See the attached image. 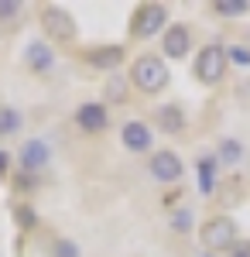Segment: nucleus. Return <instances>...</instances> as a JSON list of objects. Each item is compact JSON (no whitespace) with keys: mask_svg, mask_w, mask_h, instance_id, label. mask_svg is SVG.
I'll list each match as a JSON object with an SVG mask.
<instances>
[{"mask_svg":"<svg viewBox=\"0 0 250 257\" xmlns=\"http://www.w3.org/2000/svg\"><path fill=\"white\" fill-rule=\"evenodd\" d=\"M18 131V113L14 110H0V134H11Z\"/></svg>","mask_w":250,"mask_h":257,"instance_id":"f3484780","label":"nucleus"},{"mask_svg":"<svg viewBox=\"0 0 250 257\" xmlns=\"http://www.w3.org/2000/svg\"><path fill=\"white\" fill-rule=\"evenodd\" d=\"M131 79H134L137 89L158 93V89H165V82H168V69H165V62L158 59V55H141V59L134 62V69H131Z\"/></svg>","mask_w":250,"mask_h":257,"instance_id":"f257e3e1","label":"nucleus"},{"mask_svg":"<svg viewBox=\"0 0 250 257\" xmlns=\"http://www.w3.org/2000/svg\"><path fill=\"white\" fill-rule=\"evenodd\" d=\"M230 257H250V243H236Z\"/></svg>","mask_w":250,"mask_h":257,"instance_id":"4be33fe9","label":"nucleus"},{"mask_svg":"<svg viewBox=\"0 0 250 257\" xmlns=\"http://www.w3.org/2000/svg\"><path fill=\"white\" fill-rule=\"evenodd\" d=\"M41 28L55 41H72L76 38V21L65 7H45L41 11Z\"/></svg>","mask_w":250,"mask_h":257,"instance_id":"20e7f679","label":"nucleus"},{"mask_svg":"<svg viewBox=\"0 0 250 257\" xmlns=\"http://www.w3.org/2000/svg\"><path fill=\"white\" fill-rule=\"evenodd\" d=\"M202 192H212V165L202 161Z\"/></svg>","mask_w":250,"mask_h":257,"instance_id":"aec40b11","label":"nucleus"},{"mask_svg":"<svg viewBox=\"0 0 250 257\" xmlns=\"http://www.w3.org/2000/svg\"><path fill=\"white\" fill-rule=\"evenodd\" d=\"M89 62L96 69H116L123 62V52L120 48H96V52H89Z\"/></svg>","mask_w":250,"mask_h":257,"instance_id":"ddd939ff","label":"nucleus"},{"mask_svg":"<svg viewBox=\"0 0 250 257\" xmlns=\"http://www.w3.org/2000/svg\"><path fill=\"white\" fill-rule=\"evenodd\" d=\"M240 151H243V148H240V141H223V144H219V161L236 165V161H240Z\"/></svg>","mask_w":250,"mask_h":257,"instance_id":"2eb2a0df","label":"nucleus"},{"mask_svg":"<svg viewBox=\"0 0 250 257\" xmlns=\"http://www.w3.org/2000/svg\"><path fill=\"white\" fill-rule=\"evenodd\" d=\"M21 14V4L18 0H0V21H11Z\"/></svg>","mask_w":250,"mask_h":257,"instance_id":"a211bd4d","label":"nucleus"},{"mask_svg":"<svg viewBox=\"0 0 250 257\" xmlns=\"http://www.w3.org/2000/svg\"><path fill=\"white\" fill-rule=\"evenodd\" d=\"M52 257H79V243H72V240H55L52 243Z\"/></svg>","mask_w":250,"mask_h":257,"instance_id":"dca6fc26","label":"nucleus"},{"mask_svg":"<svg viewBox=\"0 0 250 257\" xmlns=\"http://www.w3.org/2000/svg\"><path fill=\"white\" fill-rule=\"evenodd\" d=\"M18 223L31 226V223H35V213H31V209H18Z\"/></svg>","mask_w":250,"mask_h":257,"instance_id":"412c9836","label":"nucleus"},{"mask_svg":"<svg viewBox=\"0 0 250 257\" xmlns=\"http://www.w3.org/2000/svg\"><path fill=\"white\" fill-rule=\"evenodd\" d=\"M212 11L223 14V18H240V14H247V11H250V4H247V0H216Z\"/></svg>","mask_w":250,"mask_h":257,"instance_id":"4468645a","label":"nucleus"},{"mask_svg":"<svg viewBox=\"0 0 250 257\" xmlns=\"http://www.w3.org/2000/svg\"><path fill=\"white\" fill-rule=\"evenodd\" d=\"M165 21H168V11L161 4H144V7L134 11V24L131 28H134L137 38H151V35H158L165 28Z\"/></svg>","mask_w":250,"mask_h":257,"instance_id":"39448f33","label":"nucleus"},{"mask_svg":"<svg viewBox=\"0 0 250 257\" xmlns=\"http://www.w3.org/2000/svg\"><path fill=\"white\" fill-rule=\"evenodd\" d=\"M48 158H52V148L45 144V141L38 138H31V141H24V148H21V168H28V172H38V168H45L48 165Z\"/></svg>","mask_w":250,"mask_h":257,"instance_id":"1a4fd4ad","label":"nucleus"},{"mask_svg":"<svg viewBox=\"0 0 250 257\" xmlns=\"http://www.w3.org/2000/svg\"><path fill=\"white\" fill-rule=\"evenodd\" d=\"M165 55L168 59H185L189 55V45H192V35H189V28L185 24H172L168 31H165Z\"/></svg>","mask_w":250,"mask_h":257,"instance_id":"9d476101","label":"nucleus"},{"mask_svg":"<svg viewBox=\"0 0 250 257\" xmlns=\"http://www.w3.org/2000/svg\"><path fill=\"white\" fill-rule=\"evenodd\" d=\"M120 141H123V148L127 151H134V155H141V151H151V127L144 123V120H131V123H123V131H120Z\"/></svg>","mask_w":250,"mask_h":257,"instance_id":"423d86ee","label":"nucleus"},{"mask_svg":"<svg viewBox=\"0 0 250 257\" xmlns=\"http://www.w3.org/2000/svg\"><path fill=\"white\" fill-rule=\"evenodd\" d=\"M202 247L206 250H226L236 247V223L230 216H212L202 226Z\"/></svg>","mask_w":250,"mask_h":257,"instance_id":"7ed1b4c3","label":"nucleus"},{"mask_svg":"<svg viewBox=\"0 0 250 257\" xmlns=\"http://www.w3.org/2000/svg\"><path fill=\"white\" fill-rule=\"evenodd\" d=\"M24 62H28L31 72H52V69H55V52H52V45H45V41H31V45L24 48Z\"/></svg>","mask_w":250,"mask_h":257,"instance_id":"9b49d317","label":"nucleus"},{"mask_svg":"<svg viewBox=\"0 0 250 257\" xmlns=\"http://www.w3.org/2000/svg\"><path fill=\"white\" fill-rule=\"evenodd\" d=\"M226 65H230L226 48H223V45H206V48L195 55V76L206 82V86H216V82L226 76Z\"/></svg>","mask_w":250,"mask_h":257,"instance_id":"f03ea898","label":"nucleus"},{"mask_svg":"<svg viewBox=\"0 0 250 257\" xmlns=\"http://www.w3.org/2000/svg\"><path fill=\"white\" fill-rule=\"evenodd\" d=\"M148 168H151V178H158V182H178L182 178V161L175 151H154Z\"/></svg>","mask_w":250,"mask_h":257,"instance_id":"0eeeda50","label":"nucleus"},{"mask_svg":"<svg viewBox=\"0 0 250 257\" xmlns=\"http://www.w3.org/2000/svg\"><path fill=\"white\" fill-rule=\"evenodd\" d=\"M158 123H161V131H168V134H178L182 131V123H185V113L178 110V106H161L158 110Z\"/></svg>","mask_w":250,"mask_h":257,"instance_id":"f8f14e48","label":"nucleus"},{"mask_svg":"<svg viewBox=\"0 0 250 257\" xmlns=\"http://www.w3.org/2000/svg\"><path fill=\"white\" fill-rule=\"evenodd\" d=\"M76 123L86 131V134H99V131H106V123H110L106 106H103V103H82V106L76 110Z\"/></svg>","mask_w":250,"mask_h":257,"instance_id":"6e6552de","label":"nucleus"},{"mask_svg":"<svg viewBox=\"0 0 250 257\" xmlns=\"http://www.w3.org/2000/svg\"><path fill=\"white\" fill-rule=\"evenodd\" d=\"M226 59L240 62V65H250V48H230V52H226Z\"/></svg>","mask_w":250,"mask_h":257,"instance_id":"6ab92c4d","label":"nucleus"}]
</instances>
